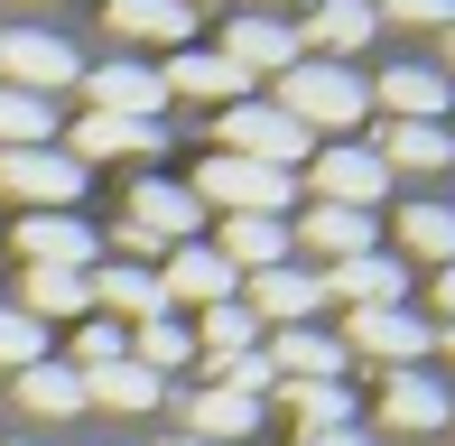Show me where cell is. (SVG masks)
<instances>
[{
  "label": "cell",
  "instance_id": "16",
  "mask_svg": "<svg viewBox=\"0 0 455 446\" xmlns=\"http://www.w3.org/2000/svg\"><path fill=\"white\" fill-rule=\"evenodd\" d=\"M316 298H325V270H288V260H279V270L251 279V298H242V307H251V316H279V326H307V307H316Z\"/></svg>",
  "mask_w": 455,
  "mask_h": 446
},
{
  "label": "cell",
  "instance_id": "15",
  "mask_svg": "<svg viewBox=\"0 0 455 446\" xmlns=\"http://www.w3.org/2000/svg\"><path fill=\"white\" fill-rule=\"evenodd\" d=\"M325 298H354V307H400V260L390 251H354V260H335L325 270Z\"/></svg>",
  "mask_w": 455,
  "mask_h": 446
},
{
  "label": "cell",
  "instance_id": "23",
  "mask_svg": "<svg viewBox=\"0 0 455 446\" xmlns=\"http://www.w3.org/2000/svg\"><path fill=\"white\" fill-rule=\"evenodd\" d=\"M371 158H381V168H446V158H455V139L437 131V121H390Z\"/></svg>",
  "mask_w": 455,
  "mask_h": 446
},
{
  "label": "cell",
  "instance_id": "25",
  "mask_svg": "<svg viewBox=\"0 0 455 446\" xmlns=\"http://www.w3.org/2000/svg\"><path fill=\"white\" fill-rule=\"evenodd\" d=\"M75 149H84V158H140V149H158V121H112V112H84V121H75Z\"/></svg>",
  "mask_w": 455,
  "mask_h": 446
},
{
  "label": "cell",
  "instance_id": "37",
  "mask_svg": "<svg viewBox=\"0 0 455 446\" xmlns=\"http://www.w3.org/2000/svg\"><path fill=\"white\" fill-rule=\"evenodd\" d=\"M455 0H371V19H409V28H437Z\"/></svg>",
  "mask_w": 455,
  "mask_h": 446
},
{
  "label": "cell",
  "instance_id": "40",
  "mask_svg": "<svg viewBox=\"0 0 455 446\" xmlns=\"http://www.w3.org/2000/svg\"><path fill=\"white\" fill-rule=\"evenodd\" d=\"M177 10H196V0H177Z\"/></svg>",
  "mask_w": 455,
  "mask_h": 446
},
{
  "label": "cell",
  "instance_id": "2",
  "mask_svg": "<svg viewBox=\"0 0 455 446\" xmlns=\"http://www.w3.org/2000/svg\"><path fill=\"white\" fill-rule=\"evenodd\" d=\"M214 149H223V158H260V168H279V177H288V168L307 158V131H298L279 103H223Z\"/></svg>",
  "mask_w": 455,
  "mask_h": 446
},
{
  "label": "cell",
  "instance_id": "12",
  "mask_svg": "<svg viewBox=\"0 0 455 446\" xmlns=\"http://www.w3.org/2000/svg\"><path fill=\"white\" fill-rule=\"evenodd\" d=\"M288 242H307L325 260H354V251H381V223L354 205H307V223H288Z\"/></svg>",
  "mask_w": 455,
  "mask_h": 446
},
{
  "label": "cell",
  "instance_id": "28",
  "mask_svg": "<svg viewBox=\"0 0 455 446\" xmlns=\"http://www.w3.org/2000/svg\"><path fill=\"white\" fill-rule=\"evenodd\" d=\"M158 84H177V93H204V103H242V75L223 66L214 47H186L168 75H158Z\"/></svg>",
  "mask_w": 455,
  "mask_h": 446
},
{
  "label": "cell",
  "instance_id": "24",
  "mask_svg": "<svg viewBox=\"0 0 455 446\" xmlns=\"http://www.w3.org/2000/svg\"><path fill=\"white\" fill-rule=\"evenodd\" d=\"M158 391H168V381H158V372H140L131 354H121V362H102V372H84V400H102V410H158Z\"/></svg>",
  "mask_w": 455,
  "mask_h": 446
},
{
  "label": "cell",
  "instance_id": "8",
  "mask_svg": "<svg viewBox=\"0 0 455 446\" xmlns=\"http://www.w3.org/2000/svg\"><path fill=\"white\" fill-rule=\"evenodd\" d=\"M390 195V168L371 149H325L316 158V205H354V214H371Z\"/></svg>",
  "mask_w": 455,
  "mask_h": 446
},
{
  "label": "cell",
  "instance_id": "38",
  "mask_svg": "<svg viewBox=\"0 0 455 446\" xmlns=\"http://www.w3.org/2000/svg\"><path fill=\"white\" fill-rule=\"evenodd\" d=\"M298 446H371L363 428H325V437H298Z\"/></svg>",
  "mask_w": 455,
  "mask_h": 446
},
{
  "label": "cell",
  "instance_id": "26",
  "mask_svg": "<svg viewBox=\"0 0 455 446\" xmlns=\"http://www.w3.org/2000/svg\"><path fill=\"white\" fill-rule=\"evenodd\" d=\"M251 428H260V400H242V391H214V381L196 391V428H186V437L223 446V437H251Z\"/></svg>",
  "mask_w": 455,
  "mask_h": 446
},
{
  "label": "cell",
  "instance_id": "35",
  "mask_svg": "<svg viewBox=\"0 0 455 446\" xmlns=\"http://www.w3.org/2000/svg\"><path fill=\"white\" fill-rule=\"evenodd\" d=\"M400 233H409V251H427V260H446V251H455V214H446V205H409V214H400Z\"/></svg>",
  "mask_w": 455,
  "mask_h": 446
},
{
  "label": "cell",
  "instance_id": "22",
  "mask_svg": "<svg viewBox=\"0 0 455 446\" xmlns=\"http://www.w3.org/2000/svg\"><path fill=\"white\" fill-rule=\"evenodd\" d=\"M288 418H298V437L354 428V391H344V381H288Z\"/></svg>",
  "mask_w": 455,
  "mask_h": 446
},
{
  "label": "cell",
  "instance_id": "9",
  "mask_svg": "<svg viewBox=\"0 0 455 446\" xmlns=\"http://www.w3.org/2000/svg\"><path fill=\"white\" fill-rule=\"evenodd\" d=\"M437 326H419L409 307H354V354H381V362H419V354H437Z\"/></svg>",
  "mask_w": 455,
  "mask_h": 446
},
{
  "label": "cell",
  "instance_id": "10",
  "mask_svg": "<svg viewBox=\"0 0 455 446\" xmlns=\"http://www.w3.org/2000/svg\"><path fill=\"white\" fill-rule=\"evenodd\" d=\"M214 251H223V270H279V260H288V214H223V242H214Z\"/></svg>",
  "mask_w": 455,
  "mask_h": 446
},
{
  "label": "cell",
  "instance_id": "20",
  "mask_svg": "<svg viewBox=\"0 0 455 446\" xmlns=\"http://www.w3.org/2000/svg\"><path fill=\"white\" fill-rule=\"evenodd\" d=\"M270 372H279V381H335V372H344V344H335V335H307V326H279Z\"/></svg>",
  "mask_w": 455,
  "mask_h": 446
},
{
  "label": "cell",
  "instance_id": "39",
  "mask_svg": "<svg viewBox=\"0 0 455 446\" xmlns=\"http://www.w3.org/2000/svg\"><path fill=\"white\" fill-rule=\"evenodd\" d=\"M177 446H204V437H177Z\"/></svg>",
  "mask_w": 455,
  "mask_h": 446
},
{
  "label": "cell",
  "instance_id": "33",
  "mask_svg": "<svg viewBox=\"0 0 455 446\" xmlns=\"http://www.w3.org/2000/svg\"><path fill=\"white\" fill-rule=\"evenodd\" d=\"M251 326H260V316L242 307V298H223V307H204V344H196V354H251Z\"/></svg>",
  "mask_w": 455,
  "mask_h": 446
},
{
  "label": "cell",
  "instance_id": "21",
  "mask_svg": "<svg viewBox=\"0 0 455 446\" xmlns=\"http://www.w3.org/2000/svg\"><path fill=\"white\" fill-rule=\"evenodd\" d=\"M381 428H446V391H437V372H400L381 391Z\"/></svg>",
  "mask_w": 455,
  "mask_h": 446
},
{
  "label": "cell",
  "instance_id": "31",
  "mask_svg": "<svg viewBox=\"0 0 455 446\" xmlns=\"http://www.w3.org/2000/svg\"><path fill=\"white\" fill-rule=\"evenodd\" d=\"M47 139H56V112L37 103V93L0 84V149H47Z\"/></svg>",
  "mask_w": 455,
  "mask_h": 446
},
{
  "label": "cell",
  "instance_id": "29",
  "mask_svg": "<svg viewBox=\"0 0 455 446\" xmlns=\"http://www.w3.org/2000/svg\"><path fill=\"white\" fill-rule=\"evenodd\" d=\"M112 28L121 37H158V47H186L196 10H177V0H112Z\"/></svg>",
  "mask_w": 455,
  "mask_h": 446
},
{
  "label": "cell",
  "instance_id": "7",
  "mask_svg": "<svg viewBox=\"0 0 455 446\" xmlns=\"http://www.w3.org/2000/svg\"><path fill=\"white\" fill-rule=\"evenodd\" d=\"M214 56L242 75V84H251V75H288L298 66V28H288V19H233Z\"/></svg>",
  "mask_w": 455,
  "mask_h": 446
},
{
  "label": "cell",
  "instance_id": "27",
  "mask_svg": "<svg viewBox=\"0 0 455 446\" xmlns=\"http://www.w3.org/2000/svg\"><path fill=\"white\" fill-rule=\"evenodd\" d=\"M19 400H28L37 418H66V410H84V372H75V362H28V372H19Z\"/></svg>",
  "mask_w": 455,
  "mask_h": 446
},
{
  "label": "cell",
  "instance_id": "4",
  "mask_svg": "<svg viewBox=\"0 0 455 446\" xmlns=\"http://www.w3.org/2000/svg\"><path fill=\"white\" fill-rule=\"evenodd\" d=\"M75 75H84V56H75L56 28H0V84L10 93H37V103H47V93L75 84Z\"/></svg>",
  "mask_w": 455,
  "mask_h": 446
},
{
  "label": "cell",
  "instance_id": "36",
  "mask_svg": "<svg viewBox=\"0 0 455 446\" xmlns=\"http://www.w3.org/2000/svg\"><path fill=\"white\" fill-rule=\"evenodd\" d=\"M121 354H131V335H121L112 316H93L84 344H75V372H102V362H121Z\"/></svg>",
  "mask_w": 455,
  "mask_h": 446
},
{
  "label": "cell",
  "instance_id": "30",
  "mask_svg": "<svg viewBox=\"0 0 455 446\" xmlns=\"http://www.w3.org/2000/svg\"><path fill=\"white\" fill-rule=\"evenodd\" d=\"M131 362L168 381V372H186V362H196V335H186V326H168V316H140V335H131Z\"/></svg>",
  "mask_w": 455,
  "mask_h": 446
},
{
  "label": "cell",
  "instance_id": "5",
  "mask_svg": "<svg viewBox=\"0 0 455 446\" xmlns=\"http://www.w3.org/2000/svg\"><path fill=\"white\" fill-rule=\"evenodd\" d=\"M0 195H19L37 214H66L84 195V158L75 149H0Z\"/></svg>",
  "mask_w": 455,
  "mask_h": 446
},
{
  "label": "cell",
  "instance_id": "32",
  "mask_svg": "<svg viewBox=\"0 0 455 446\" xmlns=\"http://www.w3.org/2000/svg\"><path fill=\"white\" fill-rule=\"evenodd\" d=\"M93 298H84V270H28V307L19 316H37V326H47V316H84Z\"/></svg>",
  "mask_w": 455,
  "mask_h": 446
},
{
  "label": "cell",
  "instance_id": "3",
  "mask_svg": "<svg viewBox=\"0 0 455 446\" xmlns=\"http://www.w3.org/2000/svg\"><path fill=\"white\" fill-rule=\"evenodd\" d=\"M186 195H196V205H223V214H288V177L260 168V158H223V149L196 168Z\"/></svg>",
  "mask_w": 455,
  "mask_h": 446
},
{
  "label": "cell",
  "instance_id": "11",
  "mask_svg": "<svg viewBox=\"0 0 455 446\" xmlns=\"http://www.w3.org/2000/svg\"><path fill=\"white\" fill-rule=\"evenodd\" d=\"M84 93H93V112H112V121H158V103H168V84H158L149 66H93L84 75Z\"/></svg>",
  "mask_w": 455,
  "mask_h": 446
},
{
  "label": "cell",
  "instance_id": "13",
  "mask_svg": "<svg viewBox=\"0 0 455 446\" xmlns=\"http://www.w3.org/2000/svg\"><path fill=\"white\" fill-rule=\"evenodd\" d=\"M19 251H28V270H93V233L75 214H28Z\"/></svg>",
  "mask_w": 455,
  "mask_h": 446
},
{
  "label": "cell",
  "instance_id": "14",
  "mask_svg": "<svg viewBox=\"0 0 455 446\" xmlns=\"http://www.w3.org/2000/svg\"><path fill=\"white\" fill-rule=\"evenodd\" d=\"M158 298H196V307H223V298H242V279L223 270V251H204V242H177L168 279H158Z\"/></svg>",
  "mask_w": 455,
  "mask_h": 446
},
{
  "label": "cell",
  "instance_id": "18",
  "mask_svg": "<svg viewBox=\"0 0 455 446\" xmlns=\"http://www.w3.org/2000/svg\"><path fill=\"white\" fill-rule=\"evenodd\" d=\"M371 28H381V19H371V0H316V10H307L298 56H307V47H325V56H354Z\"/></svg>",
  "mask_w": 455,
  "mask_h": 446
},
{
  "label": "cell",
  "instance_id": "19",
  "mask_svg": "<svg viewBox=\"0 0 455 446\" xmlns=\"http://www.w3.org/2000/svg\"><path fill=\"white\" fill-rule=\"evenodd\" d=\"M381 112L390 121H437L446 112V66H390L381 75Z\"/></svg>",
  "mask_w": 455,
  "mask_h": 446
},
{
  "label": "cell",
  "instance_id": "1",
  "mask_svg": "<svg viewBox=\"0 0 455 446\" xmlns=\"http://www.w3.org/2000/svg\"><path fill=\"white\" fill-rule=\"evenodd\" d=\"M279 112L298 121L307 139H316V131H354V121L371 112V84L344 75V66H307V56H298V66L279 75Z\"/></svg>",
  "mask_w": 455,
  "mask_h": 446
},
{
  "label": "cell",
  "instance_id": "34",
  "mask_svg": "<svg viewBox=\"0 0 455 446\" xmlns=\"http://www.w3.org/2000/svg\"><path fill=\"white\" fill-rule=\"evenodd\" d=\"M28 362H47V326L19 307H0V372H28Z\"/></svg>",
  "mask_w": 455,
  "mask_h": 446
},
{
  "label": "cell",
  "instance_id": "6",
  "mask_svg": "<svg viewBox=\"0 0 455 446\" xmlns=\"http://www.w3.org/2000/svg\"><path fill=\"white\" fill-rule=\"evenodd\" d=\"M196 195L186 187H131V205H121V242H131V251H158V242H186L196 233Z\"/></svg>",
  "mask_w": 455,
  "mask_h": 446
},
{
  "label": "cell",
  "instance_id": "17",
  "mask_svg": "<svg viewBox=\"0 0 455 446\" xmlns=\"http://www.w3.org/2000/svg\"><path fill=\"white\" fill-rule=\"evenodd\" d=\"M84 298L112 316H168V298H158V270H140V260H121V270H84Z\"/></svg>",
  "mask_w": 455,
  "mask_h": 446
}]
</instances>
